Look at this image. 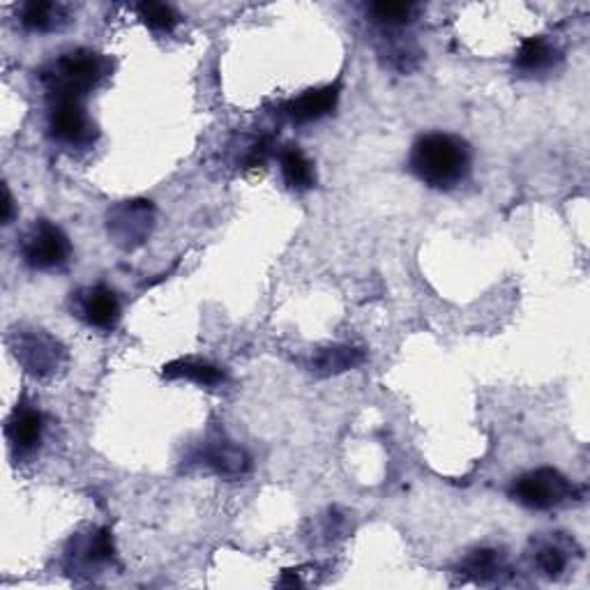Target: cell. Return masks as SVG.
Here are the masks:
<instances>
[{
  "mask_svg": "<svg viewBox=\"0 0 590 590\" xmlns=\"http://www.w3.org/2000/svg\"><path fill=\"white\" fill-rule=\"evenodd\" d=\"M462 572L477 583H487L507 572V562L498 549H477L462 562Z\"/></svg>",
  "mask_w": 590,
  "mask_h": 590,
  "instance_id": "ffe728a7",
  "label": "cell"
},
{
  "mask_svg": "<svg viewBox=\"0 0 590 590\" xmlns=\"http://www.w3.org/2000/svg\"><path fill=\"white\" fill-rule=\"evenodd\" d=\"M155 226V206L146 199H131L116 203L106 212V231L114 245L125 252L141 247Z\"/></svg>",
  "mask_w": 590,
  "mask_h": 590,
  "instance_id": "52a82bcc",
  "label": "cell"
},
{
  "mask_svg": "<svg viewBox=\"0 0 590 590\" xmlns=\"http://www.w3.org/2000/svg\"><path fill=\"white\" fill-rule=\"evenodd\" d=\"M17 21L21 23V29L25 33H56L72 21L70 19V8L63 3H46V0H31V3H23L17 10Z\"/></svg>",
  "mask_w": 590,
  "mask_h": 590,
  "instance_id": "4fadbf2b",
  "label": "cell"
},
{
  "mask_svg": "<svg viewBox=\"0 0 590 590\" xmlns=\"http://www.w3.org/2000/svg\"><path fill=\"white\" fill-rule=\"evenodd\" d=\"M137 14L157 35L173 33L180 23V14L171 6H165V3H141L137 6Z\"/></svg>",
  "mask_w": 590,
  "mask_h": 590,
  "instance_id": "44dd1931",
  "label": "cell"
},
{
  "mask_svg": "<svg viewBox=\"0 0 590 590\" xmlns=\"http://www.w3.org/2000/svg\"><path fill=\"white\" fill-rule=\"evenodd\" d=\"M70 307L76 318H82L86 326L102 330V333L116 330L123 318V305H120L118 293L104 284L84 286V288L74 291L70 298Z\"/></svg>",
  "mask_w": 590,
  "mask_h": 590,
  "instance_id": "ba28073f",
  "label": "cell"
},
{
  "mask_svg": "<svg viewBox=\"0 0 590 590\" xmlns=\"http://www.w3.org/2000/svg\"><path fill=\"white\" fill-rule=\"evenodd\" d=\"M473 167V150L468 141L457 134L429 131L411 146L409 171L426 187L439 192H450L460 187Z\"/></svg>",
  "mask_w": 590,
  "mask_h": 590,
  "instance_id": "6da1fadb",
  "label": "cell"
},
{
  "mask_svg": "<svg viewBox=\"0 0 590 590\" xmlns=\"http://www.w3.org/2000/svg\"><path fill=\"white\" fill-rule=\"evenodd\" d=\"M165 377L167 379H187V381H194V383L206 386V388L224 383V371L220 367H214L206 360H194V358L169 362L165 367Z\"/></svg>",
  "mask_w": 590,
  "mask_h": 590,
  "instance_id": "ac0fdd59",
  "label": "cell"
},
{
  "mask_svg": "<svg viewBox=\"0 0 590 590\" xmlns=\"http://www.w3.org/2000/svg\"><path fill=\"white\" fill-rule=\"evenodd\" d=\"M560 63H562V51L558 49L556 42L542 35L524 40L515 56V70L528 78L551 74L560 67Z\"/></svg>",
  "mask_w": 590,
  "mask_h": 590,
  "instance_id": "7c38bea8",
  "label": "cell"
},
{
  "mask_svg": "<svg viewBox=\"0 0 590 590\" xmlns=\"http://www.w3.org/2000/svg\"><path fill=\"white\" fill-rule=\"evenodd\" d=\"M46 129L51 141L67 148H86L97 137L95 123L82 99H49Z\"/></svg>",
  "mask_w": 590,
  "mask_h": 590,
  "instance_id": "8992f818",
  "label": "cell"
},
{
  "mask_svg": "<svg viewBox=\"0 0 590 590\" xmlns=\"http://www.w3.org/2000/svg\"><path fill=\"white\" fill-rule=\"evenodd\" d=\"M575 547V540L566 538L562 533L542 535V538L533 540V566L547 579H560L570 566Z\"/></svg>",
  "mask_w": 590,
  "mask_h": 590,
  "instance_id": "8fae6325",
  "label": "cell"
},
{
  "mask_svg": "<svg viewBox=\"0 0 590 590\" xmlns=\"http://www.w3.org/2000/svg\"><path fill=\"white\" fill-rule=\"evenodd\" d=\"M3 194H6V199H3V224L8 226V224H12V210H14V199L10 194L8 185L3 187Z\"/></svg>",
  "mask_w": 590,
  "mask_h": 590,
  "instance_id": "7402d4cb",
  "label": "cell"
},
{
  "mask_svg": "<svg viewBox=\"0 0 590 590\" xmlns=\"http://www.w3.org/2000/svg\"><path fill=\"white\" fill-rule=\"evenodd\" d=\"M6 436H8L14 460L23 462V460L35 457L44 439L42 411L33 404H25V401H21L6 422Z\"/></svg>",
  "mask_w": 590,
  "mask_h": 590,
  "instance_id": "9c48e42d",
  "label": "cell"
},
{
  "mask_svg": "<svg viewBox=\"0 0 590 590\" xmlns=\"http://www.w3.org/2000/svg\"><path fill=\"white\" fill-rule=\"evenodd\" d=\"M509 498L526 509H538V513H547L558 505L572 498L575 485L562 475L560 471L551 466L535 468L528 473H521L513 485H509Z\"/></svg>",
  "mask_w": 590,
  "mask_h": 590,
  "instance_id": "5b68a950",
  "label": "cell"
},
{
  "mask_svg": "<svg viewBox=\"0 0 590 590\" xmlns=\"http://www.w3.org/2000/svg\"><path fill=\"white\" fill-rule=\"evenodd\" d=\"M365 12L367 17H371L373 23H379L383 31H399L415 21L420 8L415 3H392V0H381V3H369Z\"/></svg>",
  "mask_w": 590,
  "mask_h": 590,
  "instance_id": "d6986e66",
  "label": "cell"
},
{
  "mask_svg": "<svg viewBox=\"0 0 590 590\" xmlns=\"http://www.w3.org/2000/svg\"><path fill=\"white\" fill-rule=\"evenodd\" d=\"M19 254L31 271L59 273L72 263L67 233L49 220H35L19 238Z\"/></svg>",
  "mask_w": 590,
  "mask_h": 590,
  "instance_id": "3957f363",
  "label": "cell"
},
{
  "mask_svg": "<svg viewBox=\"0 0 590 590\" xmlns=\"http://www.w3.org/2000/svg\"><path fill=\"white\" fill-rule=\"evenodd\" d=\"M72 545L74 551H70V558H74L76 566H84L86 570L102 568L114 560V538L106 528H93L84 538L72 540Z\"/></svg>",
  "mask_w": 590,
  "mask_h": 590,
  "instance_id": "e0dca14e",
  "label": "cell"
},
{
  "mask_svg": "<svg viewBox=\"0 0 590 590\" xmlns=\"http://www.w3.org/2000/svg\"><path fill=\"white\" fill-rule=\"evenodd\" d=\"M280 171L291 192H309L316 187V167L301 146L288 144L282 148Z\"/></svg>",
  "mask_w": 590,
  "mask_h": 590,
  "instance_id": "9a60e30c",
  "label": "cell"
},
{
  "mask_svg": "<svg viewBox=\"0 0 590 590\" xmlns=\"http://www.w3.org/2000/svg\"><path fill=\"white\" fill-rule=\"evenodd\" d=\"M109 74V61L93 49H72L40 70L49 99H86Z\"/></svg>",
  "mask_w": 590,
  "mask_h": 590,
  "instance_id": "7a4b0ae2",
  "label": "cell"
},
{
  "mask_svg": "<svg viewBox=\"0 0 590 590\" xmlns=\"http://www.w3.org/2000/svg\"><path fill=\"white\" fill-rule=\"evenodd\" d=\"M365 360H367V354L362 351V348L335 344V346H326L314 351L307 367L312 373H316V377H333V373H341V371L360 367Z\"/></svg>",
  "mask_w": 590,
  "mask_h": 590,
  "instance_id": "2e32d148",
  "label": "cell"
},
{
  "mask_svg": "<svg viewBox=\"0 0 590 590\" xmlns=\"http://www.w3.org/2000/svg\"><path fill=\"white\" fill-rule=\"evenodd\" d=\"M199 460L222 477H243L252 468L250 454L243 447H238L231 441H222V439L208 443L201 450Z\"/></svg>",
  "mask_w": 590,
  "mask_h": 590,
  "instance_id": "5bb4252c",
  "label": "cell"
},
{
  "mask_svg": "<svg viewBox=\"0 0 590 590\" xmlns=\"http://www.w3.org/2000/svg\"><path fill=\"white\" fill-rule=\"evenodd\" d=\"M8 344L17 362L38 379L56 377L67 362V348L42 328H14L8 337Z\"/></svg>",
  "mask_w": 590,
  "mask_h": 590,
  "instance_id": "277c9868",
  "label": "cell"
},
{
  "mask_svg": "<svg viewBox=\"0 0 590 590\" xmlns=\"http://www.w3.org/2000/svg\"><path fill=\"white\" fill-rule=\"evenodd\" d=\"M337 102H339V84L318 86V88H309L303 95L288 99L282 106V114L293 125H309V123L330 116L337 109Z\"/></svg>",
  "mask_w": 590,
  "mask_h": 590,
  "instance_id": "30bf717a",
  "label": "cell"
}]
</instances>
